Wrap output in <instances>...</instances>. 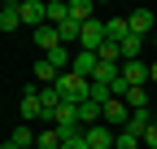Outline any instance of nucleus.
<instances>
[{"label": "nucleus", "mask_w": 157, "mask_h": 149, "mask_svg": "<svg viewBox=\"0 0 157 149\" xmlns=\"http://www.w3.org/2000/svg\"><path fill=\"white\" fill-rule=\"evenodd\" d=\"M35 79L44 83V88H57V79H61V70H57V66H52L48 57H39V62H35Z\"/></svg>", "instance_id": "nucleus-11"}, {"label": "nucleus", "mask_w": 157, "mask_h": 149, "mask_svg": "<svg viewBox=\"0 0 157 149\" xmlns=\"http://www.w3.org/2000/svg\"><path fill=\"white\" fill-rule=\"evenodd\" d=\"M148 127H153V119H148V110H135V114H131V123L122 127V132H131V136H148Z\"/></svg>", "instance_id": "nucleus-14"}, {"label": "nucleus", "mask_w": 157, "mask_h": 149, "mask_svg": "<svg viewBox=\"0 0 157 149\" xmlns=\"http://www.w3.org/2000/svg\"><path fill=\"white\" fill-rule=\"evenodd\" d=\"M66 145V136H61V127H39V136H35V149H61Z\"/></svg>", "instance_id": "nucleus-10"}, {"label": "nucleus", "mask_w": 157, "mask_h": 149, "mask_svg": "<svg viewBox=\"0 0 157 149\" xmlns=\"http://www.w3.org/2000/svg\"><path fill=\"white\" fill-rule=\"evenodd\" d=\"M127 105H131V114H135V110H148V92L144 88H127V97H122Z\"/></svg>", "instance_id": "nucleus-19"}, {"label": "nucleus", "mask_w": 157, "mask_h": 149, "mask_svg": "<svg viewBox=\"0 0 157 149\" xmlns=\"http://www.w3.org/2000/svg\"><path fill=\"white\" fill-rule=\"evenodd\" d=\"M35 44H39V48H44V57H48V53H52V48H66V44H61V31H57L52 22H44V26H39V31H35Z\"/></svg>", "instance_id": "nucleus-5"}, {"label": "nucleus", "mask_w": 157, "mask_h": 149, "mask_svg": "<svg viewBox=\"0 0 157 149\" xmlns=\"http://www.w3.org/2000/svg\"><path fill=\"white\" fill-rule=\"evenodd\" d=\"M83 132H87V145L92 149H113V127H105V123H96V127H83Z\"/></svg>", "instance_id": "nucleus-6"}, {"label": "nucleus", "mask_w": 157, "mask_h": 149, "mask_svg": "<svg viewBox=\"0 0 157 149\" xmlns=\"http://www.w3.org/2000/svg\"><path fill=\"white\" fill-rule=\"evenodd\" d=\"M144 44H148V40H140V35H127V40H122V62H140Z\"/></svg>", "instance_id": "nucleus-18"}, {"label": "nucleus", "mask_w": 157, "mask_h": 149, "mask_svg": "<svg viewBox=\"0 0 157 149\" xmlns=\"http://www.w3.org/2000/svg\"><path fill=\"white\" fill-rule=\"evenodd\" d=\"M148 79H153V83H157V62H153V66H148Z\"/></svg>", "instance_id": "nucleus-21"}, {"label": "nucleus", "mask_w": 157, "mask_h": 149, "mask_svg": "<svg viewBox=\"0 0 157 149\" xmlns=\"http://www.w3.org/2000/svg\"><path fill=\"white\" fill-rule=\"evenodd\" d=\"M48 22H52V26L70 22V0H48Z\"/></svg>", "instance_id": "nucleus-16"}, {"label": "nucleus", "mask_w": 157, "mask_h": 149, "mask_svg": "<svg viewBox=\"0 0 157 149\" xmlns=\"http://www.w3.org/2000/svg\"><path fill=\"white\" fill-rule=\"evenodd\" d=\"M131 123V105L122 97H109L105 101V127H113V132H122V127Z\"/></svg>", "instance_id": "nucleus-1"}, {"label": "nucleus", "mask_w": 157, "mask_h": 149, "mask_svg": "<svg viewBox=\"0 0 157 149\" xmlns=\"http://www.w3.org/2000/svg\"><path fill=\"white\" fill-rule=\"evenodd\" d=\"M35 136H39V132H31V123H17L13 132H9V140H13L17 149H35Z\"/></svg>", "instance_id": "nucleus-15"}, {"label": "nucleus", "mask_w": 157, "mask_h": 149, "mask_svg": "<svg viewBox=\"0 0 157 149\" xmlns=\"http://www.w3.org/2000/svg\"><path fill=\"white\" fill-rule=\"evenodd\" d=\"M122 79H127V88H144L148 83V66L144 62H122Z\"/></svg>", "instance_id": "nucleus-8"}, {"label": "nucleus", "mask_w": 157, "mask_h": 149, "mask_svg": "<svg viewBox=\"0 0 157 149\" xmlns=\"http://www.w3.org/2000/svg\"><path fill=\"white\" fill-rule=\"evenodd\" d=\"M153 44H157V35H153Z\"/></svg>", "instance_id": "nucleus-22"}, {"label": "nucleus", "mask_w": 157, "mask_h": 149, "mask_svg": "<svg viewBox=\"0 0 157 149\" xmlns=\"http://www.w3.org/2000/svg\"><path fill=\"white\" fill-rule=\"evenodd\" d=\"M105 35H109L113 44H122L127 35H131V22H127V18H105Z\"/></svg>", "instance_id": "nucleus-13"}, {"label": "nucleus", "mask_w": 157, "mask_h": 149, "mask_svg": "<svg viewBox=\"0 0 157 149\" xmlns=\"http://www.w3.org/2000/svg\"><path fill=\"white\" fill-rule=\"evenodd\" d=\"M22 119H44V105H39V88L22 92Z\"/></svg>", "instance_id": "nucleus-12"}, {"label": "nucleus", "mask_w": 157, "mask_h": 149, "mask_svg": "<svg viewBox=\"0 0 157 149\" xmlns=\"http://www.w3.org/2000/svg\"><path fill=\"white\" fill-rule=\"evenodd\" d=\"M17 9H22V22L35 26V31L48 22V5H39V0H17Z\"/></svg>", "instance_id": "nucleus-3"}, {"label": "nucleus", "mask_w": 157, "mask_h": 149, "mask_svg": "<svg viewBox=\"0 0 157 149\" xmlns=\"http://www.w3.org/2000/svg\"><path fill=\"white\" fill-rule=\"evenodd\" d=\"M96 123H105V105L101 101H83L78 105V127H96Z\"/></svg>", "instance_id": "nucleus-7"}, {"label": "nucleus", "mask_w": 157, "mask_h": 149, "mask_svg": "<svg viewBox=\"0 0 157 149\" xmlns=\"http://www.w3.org/2000/svg\"><path fill=\"white\" fill-rule=\"evenodd\" d=\"M127 22H131V35H140V40L157 35V22H153V13H148V9H131V13H127Z\"/></svg>", "instance_id": "nucleus-2"}, {"label": "nucleus", "mask_w": 157, "mask_h": 149, "mask_svg": "<svg viewBox=\"0 0 157 149\" xmlns=\"http://www.w3.org/2000/svg\"><path fill=\"white\" fill-rule=\"evenodd\" d=\"M70 18H74V22H92L96 5H92V0H70Z\"/></svg>", "instance_id": "nucleus-17"}, {"label": "nucleus", "mask_w": 157, "mask_h": 149, "mask_svg": "<svg viewBox=\"0 0 157 149\" xmlns=\"http://www.w3.org/2000/svg\"><path fill=\"white\" fill-rule=\"evenodd\" d=\"M96 66H101V57H96V53H87V48H78L74 53V74H78V79H92V74H96Z\"/></svg>", "instance_id": "nucleus-4"}, {"label": "nucleus", "mask_w": 157, "mask_h": 149, "mask_svg": "<svg viewBox=\"0 0 157 149\" xmlns=\"http://www.w3.org/2000/svg\"><path fill=\"white\" fill-rule=\"evenodd\" d=\"M144 149H157V123L148 127V136H144Z\"/></svg>", "instance_id": "nucleus-20"}, {"label": "nucleus", "mask_w": 157, "mask_h": 149, "mask_svg": "<svg viewBox=\"0 0 157 149\" xmlns=\"http://www.w3.org/2000/svg\"><path fill=\"white\" fill-rule=\"evenodd\" d=\"M17 26H22V9H17V0H9L5 9H0V31H5V35H13Z\"/></svg>", "instance_id": "nucleus-9"}]
</instances>
